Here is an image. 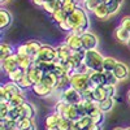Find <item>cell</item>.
I'll use <instances>...</instances> for the list:
<instances>
[{
  "label": "cell",
  "instance_id": "cell-33",
  "mask_svg": "<svg viewBox=\"0 0 130 130\" xmlns=\"http://www.w3.org/2000/svg\"><path fill=\"white\" fill-rule=\"evenodd\" d=\"M68 87H70V74H64L62 77L59 78V83H57L56 90H59L61 92L64 90H67Z\"/></svg>",
  "mask_w": 130,
  "mask_h": 130
},
{
  "label": "cell",
  "instance_id": "cell-4",
  "mask_svg": "<svg viewBox=\"0 0 130 130\" xmlns=\"http://www.w3.org/2000/svg\"><path fill=\"white\" fill-rule=\"evenodd\" d=\"M70 86L73 89L82 92L83 90L90 87V75L89 73H73L70 75Z\"/></svg>",
  "mask_w": 130,
  "mask_h": 130
},
{
  "label": "cell",
  "instance_id": "cell-58",
  "mask_svg": "<svg viewBox=\"0 0 130 130\" xmlns=\"http://www.w3.org/2000/svg\"><path fill=\"white\" fill-rule=\"evenodd\" d=\"M125 130H130V127H126V129H125Z\"/></svg>",
  "mask_w": 130,
  "mask_h": 130
},
{
  "label": "cell",
  "instance_id": "cell-43",
  "mask_svg": "<svg viewBox=\"0 0 130 130\" xmlns=\"http://www.w3.org/2000/svg\"><path fill=\"white\" fill-rule=\"evenodd\" d=\"M10 107L7 102H0V118H7Z\"/></svg>",
  "mask_w": 130,
  "mask_h": 130
},
{
  "label": "cell",
  "instance_id": "cell-40",
  "mask_svg": "<svg viewBox=\"0 0 130 130\" xmlns=\"http://www.w3.org/2000/svg\"><path fill=\"white\" fill-rule=\"evenodd\" d=\"M100 4L99 0H83L82 2V7L87 10V12H94L95 8Z\"/></svg>",
  "mask_w": 130,
  "mask_h": 130
},
{
  "label": "cell",
  "instance_id": "cell-31",
  "mask_svg": "<svg viewBox=\"0 0 130 130\" xmlns=\"http://www.w3.org/2000/svg\"><path fill=\"white\" fill-rule=\"evenodd\" d=\"M117 60L112 56H105L104 61H103V70L104 72H113V69L116 68L117 65Z\"/></svg>",
  "mask_w": 130,
  "mask_h": 130
},
{
  "label": "cell",
  "instance_id": "cell-6",
  "mask_svg": "<svg viewBox=\"0 0 130 130\" xmlns=\"http://www.w3.org/2000/svg\"><path fill=\"white\" fill-rule=\"evenodd\" d=\"M82 37V47L85 51H90V50H98L99 46V38L96 34L91 31H86L81 35Z\"/></svg>",
  "mask_w": 130,
  "mask_h": 130
},
{
  "label": "cell",
  "instance_id": "cell-35",
  "mask_svg": "<svg viewBox=\"0 0 130 130\" xmlns=\"http://www.w3.org/2000/svg\"><path fill=\"white\" fill-rule=\"evenodd\" d=\"M90 116L92 117L94 124H99V125H102V124L104 122V120H105V113H104L103 111H100V109H99V107H98V108H96V109H95Z\"/></svg>",
  "mask_w": 130,
  "mask_h": 130
},
{
  "label": "cell",
  "instance_id": "cell-26",
  "mask_svg": "<svg viewBox=\"0 0 130 130\" xmlns=\"http://www.w3.org/2000/svg\"><path fill=\"white\" fill-rule=\"evenodd\" d=\"M60 120H61V116H60V115H57L56 112H53V113L48 115V116L46 117V120H44L46 129H48V127H56V126H59V122H60Z\"/></svg>",
  "mask_w": 130,
  "mask_h": 130
},
{
  "label": "cell",
  "instance_id": "cell-44",
  "mask_svg": "<svg viewBox=\"0 0 130 130\" xmlns=\"http://www.w3.org/2000/svg\"><path fill=\"white\" fill-rule=\"evenodd\" d=\"M12 96H13V95L10 94V92H8L7 89L2 85V87H0V102H7V103H8Z\"/></svg>",
  "mask_w": 130,
  "mask_h": 130
},
{
  "label": "cell",
  "instance_id": "cell-22",
  "mask_svg": "<svg viewBox=\"0 0 130 130\" xmlns=\"http://www.w3.org/2000/svg\"><path fill=\"white\" fill-rule=\"evenodd\" d=\"M42 83H44V85L50 86V87H52L53 90H56L57 83H59V77L55 73H44L43 79H42Z\"/></svg>",
  "mask_w": 130,
  "mask_h": 130
},
{
  "label": "cell",
  "instance_id": "cell-36",
  "mask_svg": "<svg viewBox=\"0 0 130 130\" xmlns=\"http://www.w3.org/2000/svg\"><path fill=\"white\" fill-rule=\"evenodd\" d=\"M122 4H124V0H112V2L108 4V8H109L111 16H113V14H116V13L120 12V9H121Z\"/></svg>",
  "mask_w": 130,
  "mask_h": 130
},
{
  "label": "cell",
  "instance_id": "cell-24",
  "mask_svg": "<svg viewBox=\"0 0 130 130\" xmlns=\"http://www.w3.org/2000/svg\"><path fill=\"white\" fill-rule=\"evenodd\" d=\"M42 8L44 9L48 14H52L53 12H56L57 9L62 8V4H61L60 0H47Z\"/></svg>",
  "mask_w": 130,
  "mask_h": 130
},
{
  "label": "cell",
  "instance_id": "cell-17",
  "mask_svg": "<svg viewBox=\"0 0 130 130\" xmlns=\"http://www.w3.org/2000/svg\"><path fill=\"white\" fill-rule=\"evenodd\" d=\"M92 13H94V16H95L96 18H99V20H107V18L111 17L109 8H108L107 4H103V3H100L99 5H98Z\"/></svg>",
  "mask_w": 130,
  "mask_h": 130
},
{
  "label": "cell",
  "instance_id": "cell-16",
  "mask_svg": "<svg viewBox=\"0 0 130 130\" xmlns=\"http://www.w3.org/2000/svg\"><path fill=\"white\" fill-rule=\"evenodd\" d=\"M12 20H13V17H12V14H10L9 10H7L5 8L0 9V29L5 30L8 26H10Z\"/></svg>",
  "mask_w": 130,
  "mask_h": 130
},
{
  "label": "cell",
  "instance_id": "cell-9",
  "mask_svg": "<svg viewBox=\"0 0 130 130\" xmlns=\"http://www.w3.org/2000/svg\"><path fill=\"white\" fill-rule=\"evenodd\" d=\"M0 67H2V70L8 75L10 74L12 72L17 70L20 67H18V62H17V59H16V53L13 56H10V57H7L5 60H2L0 61Z\"/></svg>",
  "mask_w": 130,
  "mask_h": 130
},
{
  "label": "cell",
  "instance_id": "cell-53",
  "mask_svg": "<svg viewBox=\"0 0 130 130\" xmlns=\"http://www.w3.org/2000/svg\"><path fill=\"white\" fill-rule=\"evenodd\" d=\"M46 130H60V129H59V126H56V127H48Z\"/></svg>",
  "mask_w": 130,
  "mask_h": 130
},
{
  "label": "cell",
  "instance_id": "cell-8",
  "mask_svg": "<svg viewBox=\"0 0 130 130\" xmlns=\"http://www.w3.org/2000/svg\"><path fill=\"white\" fill-rule=\"evenodd\" d=\"M90 87H100V86L107 85V78H105V73L104 72H98V70H90Z\"/></svg>",
  "mask_w": 130,
  "mask_h": 130
},
{
  "label": "cell",
  "instance_id": "cell-39",
  "mask_svg": "<svg viewBox=\"0 0 130 130\" xmlns=\"http://www.w3.org/2000/svg\"><path fill=\"white\" fill-rule=\"evenodd\" d=\"M25 74H26V70L18 68L17 70H14V72H12L10 74H8V78H9V81H13V82H16V83H17L21 78L24 77Z\"/></svg>",
  "mask_w": 130,
  "mask_h": 130
},
{
  "label": "cell",
  "instance_id": "cell-1",
  "mask_svg": "<svg viewBox=\"0 0 130 130\" xmlns=\"http://www.w3.org/2000/svg\"><path fill=\"white\" fill-rule=\"evenodd\" d=\"M68 24L72 29V32H77V34L82 35L83 32L89 31L90 27V17L89 13L83 7H78L72 14L68 16Z\"/></svg>",
  "mask_w": 130,
  "mask_h": 130
},
{
  "label": "cell",
  "instance_id": "cell-60",
  "mask_svg": "<svg viewBox=\"0 0 130 130\" xmlns=\"http://www.w3.org/2000/svg\"><path fill=\"white\" fill-rule=\"evenodd\" d=\"M44 2H47V0H44Z\"/></svg>",
  "mask_w": 130,
  "mask_h": 130
},
{
  "label": "cell",
  "instance_id": "cell-3",
  "mask_svg": "<svg viewBox=\"0 0 130 130\" xmlns=\"http://www.w3.org/2000/svg\"><path fill=\"white\" fill-rule=\"evenodd\" d=\"M59 60L57 48L48 44H43L39 52L34 56V61H43V62H55Z\"/></svg>",
  "mask_w": 130,
  "mask_h": 130
},
{
  "label": "cell",
  "instance_id": "cell-19",
  "mask_svg": "<svg viewBox=\"0 0 130 130\" xmlns=\"http://www.w3.org/2000/svg\"><path fill=\"white\" fill-rule=\"evenodd\" d=\"M14 53H16V47L8 44V43H2L0 44V61L13 56Z\"/></svg>",
  "mask_w": 130,
  "mask_h": 130
},
{
  "label": "cell",
  "instance_id": "cell-5",
  "mask_svg": "<svg viewBox=\"0 0 130 130\" xmlns=\"http://www.w3.org/2000/svg\"><path fill=\"white\" fill-rule=\"evenodd\" d=\"M60 99L64 100V102H67L70 105H75V104H78V103H81L83 100L82 99V94L78 90L73 89L72 86L68 87L67 90H64V91L60 92Z\"/></svg>",
  "mask_w": 130,
  "mask_h": 130
},
{
  "label": "cell",
  "instance_id": "cell-38",
  "mask_svg": "<svg viewBox=\"0 0 130 130\" xmlns=\"http://www.w3.org/2000/svg\"><path fill=\"white\" fill-rule=\"evenodd\" d=\"M59 129L60 130H74V122L70 121L67 117H61L59 122Z\"/></svg>",
  "mask_w": 130,
  "mask_h": 130
},
{
  "label": "cell",
  "instance_id": "cell-59",
  "mask_svg": "<svg viewBox=\"0 0 130 130\" xmlns=\"http://www.w3.org/2000/svg\"><path fill=\"white\" fill-rule=\"evenodd\" d=\"M79 2H83V0H79Z\"/></svg>",
  "mask_w": 130,
  "mask_h": 130
},
{
  "label": "cell",
  "instance_id": "cell-11",
  "mask_svg": "<svg viewBox=\"0 0 130 130\" xmlns=\"http://www.w3.org/2000/svg\"><path fill=\"white\" fill-rule=\"evenodd\" d=\"M113 73H115V75L117 77L118 81H125V79L129 78V75H130V68H129V65L126 62L118 61L117 65H116V68L113 69Z\"/></svg>",
  "mask_w": 130,
  "mask_h": 130
},
{
  "label": "cell",
  "instance_id": "cell-25",
  "mask_svg": "<svg viewBox=\"0 0 130 130\" xmlns=\"http://www.w3.org/2000/svg\"><path fill=\"white\" fill-rule=\"evenodd\" d=\"M115 104H116L115 98H107V99H104L103 102L98 103V107H99V109L103 111L104 113H109L115 108Z\"/></svg>",
  "mask_w": 130,
  "mask_h": 130
},
{
  "label": "cell",
  "instance_id": "cell-21",
  "mask_svg": "<svg viewBox=\"0 0 130 130\" xmlns=\"http://www.w3.org/2000/svg\"><path fill=\"white\" fill-rule=\"evenodd\" d=\"M57 56H59V60L61 61H67L72 55H73V51L65 44V43H62V44H59L57 47Z\"/></svg>",
  "mask_w": 130,
  "mask_h": 130
},
{
  "label": "cell",
  "instance_id": "cell-32",
  "mask_svg": "<svg viewBox=\"0 0 130 130\" xmlns=\"http://www.w3.org/2000/svg\"><path fill=\"white\" fill-rule=\"evenodd\" d=\"M68 13L65 12V10L62 9V8H60V9H57L56 12H53L52 14H51V17H52V20L55 21V22H57V25L59 24H61V22H64V21H67L68 20Z\"/></svg>",
  "mask_w": 130,
  "mask_h": 130
},
{
  "label": "cell",
  "instance_id": "cell-56",
  "mask_svg": "<svg viewBox=\"0 0 130 130\" xmlns=\"http://www.w3.org/2000/svg\"><path fill=\"white\" fill-rule=\"evenodd\" d=\"M113 130H125V129H122V127H115Z\"/></svg>",
  "mask_w": 130,
  "mask_h": 130
},
{
  "label": "cell",
  "instance_id": "cell-34",
  "mask_svg": "<svg viewBox=\"0 0 130 130\" xmlns=\"http://www.w3.org/2000/svg\"><path fill=\"white\" fill-rule=\"evenodd\" d=\"M107 92L104 90V86H100V87H95L94 89V100L96 103H100L104 99H107Z\"/></svg>",
  "mask_w": 130,
  "mask_h": 130
},
{
  "label": "cell",
  "instance_id": "cell-13",
  "mask_svg": "<svg viewBox=\"0 0 130 130\" xmlns=\"http://www.w3.org/2000/svg\"><path fill=\"white\" fill-rule=\"evenodd\" d=\"M42 46H43V43L37 40V39H30V40L25 42V47H26V51H27V55L31 56L32 59H34V56L39 52Z\"/></svg>",
  "mask_w": 130,
  "mask_h": 130
},
{
  "label": "cell",
  "instance_id": "cell-7",
  "mask_svg": "<svg viewBox=\"0 0 130 130\" xmlns=\"http://www.w3.org/2000/svg\"><path fill=\"white\" fill-rule=\"evenodd\" d=\"M65 44H67L72 51H79L83 50L82 47V37L77 32H68L67 38H65Z\"/></svg>",
  "mask_w": 130,
  "mask_h": 130
},
{
  "label": "cell",
  "instance_id": "cell-15",
  "mask_svg": "<svg viewBox=\"0 0 130 130\" xmlns=\"http://www.w3.org/2000/svg\"><path fill=\"white\" fill-rule=\"evenodd\" d=\"M16 59L18 62V67L24 70H27L32 64H34V59L29 55H21V53H16Z\"/></svg>",
  "mask_w": 130,
  "mask_h": 130
},
{
  "label": "cell",
  "instance_id": "cell-48",
  "mask_svg": "<svg viewBox=\"0 0 130 130\" xmlns=\"http://www.w3.org/2000/svg\"><path fill=\"white\" fill-rule=\"evenodd\" d=\"M120 26H122L124 29H126V30L130 31V16H124V17L121 18Z\"/></svg>",
  "mask_w": 130,
  "mask_h": 130
},
{
  "label": "cell",
  "instance_id": "cell-57",
  "mask_svg": "<svg viewBox=\"0 0 130 130\" xmlns=\"http://www.w3.org/2000/svg\"><path fill=\"white\" fill-rule=\"evenodd\" d=\"M127 46H129V47H130V40H129V43H127Z\"/></svg>",
  "mask_w": 130,
  "mask_h": 130
},
{
  "label": "cell",
  "instance_id": "cell-18",
  "mask_svg": "<svg viewBox=\"0 0 130 130\" xmlns=\"http://www.w3.org/2000/svg\"><path fill=\"white\" fill-rule=\"evenodd\" d=\"M94 124L91 116H83L78 121L74 122V130H87Z\"/></svg>",
  "mask_w": 130,
  "mask_h": 130
},
{
  "label": "cell",
  "instance_id": "cell-52",
  "mask_svg": "<svg viewBox=\"0 0 130 130\" xmlns=\"http://www.w3.org/2000/svg\"><path fill=\"white\" fill-rule=\"evenodd\" d=\"M99 2H100V3H103V4H107V5H108V4H109V3L112 2V0H99Z\"/></svg>",
  "mask_w": 130,
  "mask_h": 130
},
{
  "label": "cell",
  "instance_id": "cell-45",
  "mask_svg": "<svg viewBox=\"0 0 130 130\" xmlns=\"http://www.w3.org/2000/svg\"><path fill=\"white\" fill-rule=\"evenodd\" d=\"M104 73H105V78H107V85H117L120 82L113 72H104Z\"/></svg>",
  "mask_w": 130,
  "mask_h": 130
},
{
  "label": "cell",
  "instance_id": "cell-37",
  "mask_svg": "<svg viewBox=\"0 0 130 130\" xmlns=\"http://www.w3.org/2000/svg\"><path fill=\"white\" fill-rule=\"evenodd\" d=\"M24 115H22V109H21V107L18 108H10L9 112H8V117L9 120H14V121H18L20 118H22Z\"/></svg>",
  "mask_w": 130,
  "mask_h": 130
},
{
  "label": "cell",
  "instance_id": "cell-12",
  "mask_svg": "<svg viewBox=\"0 0 130 130\" xmlns=\"http://www.w3.org/2000/svg\"><path fill=\"white\" fill-rule=\"evenodd\" d=\"M26 74H27V77L30 78L31 83L35 85V83H40V82H42L43 75H44V72L40 70L35 64H32L31 67L26 70Z\"/></svg>",
  "mask_w": 130,
  "mask_h": 130
},
{
  "label": "cell",
  "instance_id": "cell-10",
  "mask_svg": "<svg viewBox=\"0 0 130 130\" xmlns=\"http://www.w3.org/2000/svg\"><path fill=\"white\" fill-rule=\"evenodd\" d=\"M31 91L34 92L38 98H50L52 94H53V90L52 87H50V86L44 85V83H35V85H32V87H31Z\"/></svg>",
  "mask_w": 130,
  "mask_h": 130
},
{
  "label": "cell",
  "instance_id": "cell-54",
  "mask_svg": "<svg viewBox=\"0 0 130 130\" xmlns=\"http://www.w3.org/2000/svg\"><path fill=\"white\" fill-rule=\"evenodd\" d=\"M127 102H129V104H130V90H129V92H127Z\"/></svg>",
  "mask_w": 130,
  "mask_h": 130
},
{
  "label": "cell",
  "instance_id": "cell-50",
  "mask_svg": "<svg viewBox=\"0 0 130 130\" xmlns=\"http://www.w3.org/2000/svg\"><path fill=\"white\" fill-rule=\"evenodd\" d=\"M87 130H103V126H102V125H99V124H92Z\"/></svg>",
  "mask_w": 130,
  "mask_h": 130
},
{
  "label": "cell",
  "instance_id": "cell-47",
  "mask_svg": "<svg viewBox=\"0 0 130 130\" xmlns=\"http://www.w3.org/2000/svg\"><path fill=\"white\" fill-rule=\"evenodd\" d=\"M104 90H105L108 98H115L116 96V91H117L116 90V85H105Z\"/></svg>",
  "mask_w": 130,
  "mask_h": 130
},
{
  "label": "cell",
  "instance_id": "cell-49",
  "mask_svg": "<svg viewBox=\"0 0 130 130\" xmlns=\"http://www.w3.org/2000/svg\"><path fill=\"white\" fill-rule=\"evenodd\" d=\"M59 27H60L62 31H65V32H72V29H70V26H69V24H68V21H64V22L59 24Z\"/></svg>",
  "mask_w": 130,
  "mask_h": 130
},
{
  "label": "cell",
  "instance_id": "cell-55",
  "mask_svg": "<svg viewBox=\"0 0 130 130\" xmlns=\"http://www.w3.org/2000/svg\"><path fill=\"white\" fill-rule=\"evenodd\" d=\"M8 2V0H0V3H2V4H5Z\"/></svg>",
  "mask_w": 130,
  "mask_h": 130
},
{
  "label": "cell",
  "instance_id": "cell-2",
  "mask_svg": "<svg viewBox=\"0 0 130 130\" xmlns=\"http://www.w3.org/2000/svg\"><path fill=\"white\" fill-rule=\"evenodd\" d=\"M103 61H104V56H103L98 50L86 51L83 64L86 65V67H87L89 70L104 72V70H103Z\"/></svg>",
  "mask_w": 130,
  "mask_h": 130
},
{
  "label": "cell",
  "instance_id": "cell-27",
  "mask_svg": "<svg viewBox=\"0 0 130 130\" xmlns=\"http://www.w3.org/2000/svg\"><path fill=\"white\" fill-rule=\"evenodd\" d=\"M64 117H67V118H69L70 121L75 122V121H78L82 116H81V113H79V111H78L77 105H69L68 111H67V113H65Z\"/></svg>",
  "mask_w": 130,
  "mask_h": 130
},
{
  "label": "cell",
  "instance_id": "cell-29",
  "mask_svg": "<svg viewBox=\"0 0 130 130\" xmlns=\"http://www.w3.org/2000/svg\"><path fill=\"white\" fill-rule=\"evenodd\" d=\"M69 105H70V104H68L67 102H64V100L59 99V100L56 102L55 107H53V112H56L57 115H60L61 117H64L65 113H67V111H68Z\"/></svg>",
  "mask_w": 130,
  "mask_h": 130
},
{
  "label": "cell",
  "instance_id": "cell-14",
  "mask_svg": "<svg viewBox=\"0 0 130 130\" xmlns=\"http://www.w3.org/2000/svg\"><path fill=\"white\" fill-rule=\"evenodd\" d=\"M17 129L18 130H37L34 118H29V117L20 118L17 121Z\"/></svg>",
  "mask_w": 130,
  "mask_h": 130
},
{
  "label": "cell",
  "instance_id": "cell-30",
  "mask_svg": "<svg viewBox=\"0 0 130 130\" xmlns=\"http://www.w3.org/2000/svg\"><path fill=\"white\" fill-rule=\"evenodd\" d=\"M3 86L7 89L8 92H10L12 95H17V94H22V89L18 86V83L13 82V81H7L5 83H3Z\"/></svg>",
  "mask_w": 130,
  "mask_h": 130
},
{
  "label": "cell",
  "instance_id": "cell-28",
  "mask_svg": "<svg viewBox=\"0 0 130 130\" xmlns=\"http://www.w3.org/2000/svg\"><path fill=\"white\" fill-rule=\"evenodd\" d=\"M26 102L25 96H24V92L22 94H17V95H13L10 98V100L8 102L9 107L10 108H18V107H22V104Z\"/></svg>",
  "mask_w": 130,
  "mask_h": 130
},
{
  "label": "cell",
  "instance_id": "cell-20",
  "mask_svg": "<svg viewBox=\"0 0 130 130\" xmlns=\"http://www.w3.org/2000/svg\"><path fill=\"white\" fill-rule=\"evenodd\" d=\"M115 37H116V39L118 42L127 44L129 40H130V31L124 29L122 26H117V29L115 30Z\"/></svg>",
  "mask_w": 130,
  "mask_h": 130
},
{
  "label": "cell",
  "instance_id": "cell-42",
  "mask_svg": "<svg viewBox=\"0 0 130 130\" xmlns=\"http://www.w3.org/2000/svg\"><path fill=\"white\" fill-rule=\"evenodd\" d=\"M17 83H18V86H20L22 90H27V89H31V87H32V83H31L30 78L27 77V74H25Z\"/></svg>",
  "mask_w": 130,
  "mask_h": 130
},
{
  "label": "cell",
  "instance_id": "cell-23",
  "mask_svg": "<svg viewBox=\"0 0 130 130\" xmlns=\"http://www.w3.org/2000/svg\"><path fill=\"white\" fill-rule=\"evenodd\" d=\"M21 109H22V115L24 117H29V118H34L37 116V108L35 105L30 103V102H25L22 104V107H21Z\"/></svg>",
  "mask_w": 130,
  "mask_h": 130
},
{
  "label": "cell",
  "instance_id": "cell-41",
  "mask_svg": "<svg viewBox=\"0 0 130 130\" xmlns=\"http://www.w3.org/2000/svg\"><path fill=\"white\" fill-rule=\"evenodd\" d=\"M82 104H83V108H85L86 113H87L89 116L98 108V103L94 102V100H82Z\"/></svg>",
  "mask_w": 130,
  "mask_h": 130
},
{
  "label": "cell",
  "instance_id": "cell-46",
  "mask_svg": "<svg viewBox=\"0 0 130 130\" xmlns=\"http://www.w3.org/2000/svg\"><path fill=\"white\" fill-rule=\"evenodd\" d=\"M81 94H82V99L83 100H94V89L92 87H89V89L83 90Z\"/></svg>",
  "mask_w": 130,
  "mask_h": 130
},
{
  "label": "cell",
  "instance_id": "cell-51",
  "mask_svg": "<svg viewBox=\"0 0 130 130\" xmlns=\"http://www.w3.org/2000/svg\"><path fill=\"white\" fill-rule=\"evenodd\" d=\"M32 3H34L35 5H38V7H43L44 5V0H32Z\"/></svg>",
  "mask_w": 130,
  "mask_h": 130
}]
</instances>
